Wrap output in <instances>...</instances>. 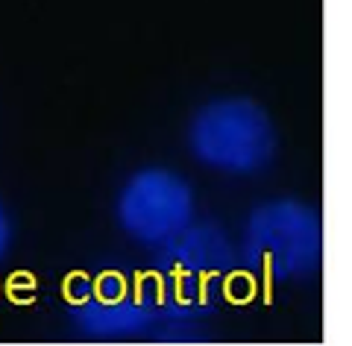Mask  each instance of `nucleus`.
I'll return each mask as SVG.
<instances>
[{"instance_id":"obj_1","label":"nucleus","mask_w":352,"mask_h":346,"mask_svg":"<svg viewBox=\"0 0 352 346\" xmlns=\"http://www.w3.org/2000/svg\"><path fill=\"white\" fill-rule=\"evenodd\" d=\"M188 147L208 171L252 176L267 171L276 155V127L247 97H220L206 103L188 127Z\"/></svg>"},{"instance_id":"obj_2","label":"nucleus","mask_w":352,"mask_h":346,"mask_svg":"<svg viewBox=\"0 0 352 346\" xmlns=\"http://www.w3.org/2000/svg\"><path fill=\"white\" fill-rule=\"evenodd\" d=\"M244 259L273 282L311 279L323 261L320 215L296 199L261 203L247 220Z\"/></svg>"},{"instance_id":"obj_3","label":"nucleus","mask_w":352,"mask_h":346,"mask_svg":"<svg viewBox=\"0 0 352 346\" xmlns=\"http://www.w3.org/2000/svg\"><path fill=\"white\" fill-rule=\"evenodd\" d=\"M118 223L144 247L176 244L191 229L194 191L185 176L168 167H144L118 194Z\"/></svg>"},{"instance_id":"obj_4","label":"nucleus","mask_w":352,"mask_h":346,"mask_svg":"<svg viewBox=\"0 0 352 346\" xmlns=\"http://www.w3.org/2000/svg\"><path fill=\"white\" fill-rule=\"evenodd\" d=\"M9 244H12V220H9L3 203H0V259L9 252Z\"/></svg>"}]
</instances>
